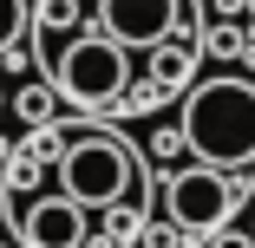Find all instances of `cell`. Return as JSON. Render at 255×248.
<instances>
[{
	"label": "cell",
	"mask_w": 255,
	"mask_h": 248,
	"mask_svg": "<svg viewBox=\"0 0 255 248\" xmlns=\"http://www.w3.org/2000/svg\"><path fill=\"white\" fill-rule=\"evenodd\" d=\"M46 79L59 85V98L98 111L112 105L131 79V46H118L112 33H72L66 46H46Z\"/></svg>",
	"instance_id": "3957f363"
},
{
	"label": "cell",
	"mask_w": 255,
	"mask_h": 248,
	"mask_svg": "<svg viewBox=\"0 0 255 248\" xmlns=\"http://www.w3.org/2000/svg\"><path fill=\"white\" fill-rule=\"evenodd\" d=\"M0 105H7V91H0Z\"/></svg>",
	"instance_id": "7c38bea8"
},
{
	"label": "cell",
	"mask_w": 255,
	"mask_h": 248,
	"mask_svg": "<svg viewBox=\"0 0 255 248\" xmlns=\"http://www.w3.org/2000/svg\"><path fill=\"white\" fill-rule=\"evenodd\" d=\"M13 111H20L26 124H53V111H59V85H53V79H39V85H26V91L13 98Z\"/></svg>",
	"instance_id": "52a82bcc"
},
{
	"label": "cell",
	"mask_w": 255,
	"mask_h": 248,
	"mask_svg": "<svg viewBox=\"0 0 255 248\" xmlns=\"http://www.w3.org/2000/svg\"><path fill=\"white\" fill-rule=\"evenodd\" d=\"M150 79H157L164 91H177L190 79V53H183V46H157V53H150Z\"/></svg>",
	"instance_id": "ba28073f"
},
{
	"label": "cell",
	"mask_w": 255,
	"mask_h": 248,
	"mask_svg": "<svg viewBox=\"0 0 255 248\" xmlns=\"http://www.w3.org/2000/svg\"><path fill=\"white\" fill-rule=\"evenodd\" d=\"M236 196H242V183H229L216 164H190V170H177L164 183V216L183 235H223Z\"/></svg>",
	"instance_id": "277c9868"
},
{
	"label": "cell",
	"mask_w": 255,
	"mask_h": 248,
	"mask_svg": "<svg viewBox=\"0 0 255 248\" xmlns=\"http://www.w3.org/2000/svg\"><path fill=\"white\" fill-rule=\"evenodd\" d=\"M20 235H26V248H85V203H72V196H39L20 216Z\"/></svg>",
	"instance_id": "8992f818"
},
{
	"label": "cell",
	"mask_w": 255,
	"mask_h": 248,
	"mask_svg": "<svg viewBox=\"0 0 255 248\" xmlns=\"http://www.w3.org/2000/svg\"><path fill=\"white\" fill-rule=\"evenodd\" d=\"M26 33V0H0V53Z\"/></svg>",
	"instance_id": "30bf717a"
},
{
	"label": "cell",
	"mask_w": 255,
	"mask_h": 248,
	"mask_svg": "<svg viewBox=\"0 0 255 248\" xmlns=\"http://www.w3.org/2000/svg\"><path fill=\"white\" fill-rule=\"evenodd\" d=\"M210 248H255V235H229L223 229V235H210Z\"/></svg>",
	"instance_id": "8fae6325"
},
{
	"label": "cell",
	"mask_w": 255,
	"mask_h": 248,
	"mask_svg": "<svg viewBox=\"0 0 255 248\" xmlns=\"http://www.w3.org/2000/svg\"><path fill=\"white\" fill-rule=\"evenodd\" d=\"M131 242H137V209L131 203L105 209V248H131Z\"/></svg>",
	"instance_id": "9c48e42d"
},
{
	"label": "cell",
	"mask_w": 255,
	"mask_h": 248,
	"mask_svg": "<svg viewBox=\"0 0 255 248\" xmlns=\"http://www.w3.org/2000/svg\"><path fill=\"white\" fill-rule=\"evenodd\" d=\"M183 144L216 164V170H249L255 164V79H203L183 98Z\"/></svg>",
	"instance_id": "6da1fadb"
},
{
	"label": "cell",
	"mask_w": 255,
	"mask_h": 248,
	"mask_svg": "<svg viewBox=\"0 0 255 248\" xmlns=\"http://www.w3.org/2000/svg\"><path fill=\"white\" fill-rule=\"evenodd\" d=\"M131 183H137V157L118 131H85L59 151V196H72L85 209L131 203Z\"/></svg>",
	"instance_id": "7a4b0ae2"
},
{
	"label": "cell",
	"mask_w": 255,
	"mask_h": 248,
	"mask_svg": "<svg viewBox=\"0 0 255 248\" xmlns=\"http://www.w3.org/2000/svg\"><path fill=\"white\" fill-rule=\"evenodd\" d=\"M183 26V0H98V33H112L118 46H170Z\"/></svg>",
	"instance_id": "5b68a950"
}]
</instances>
